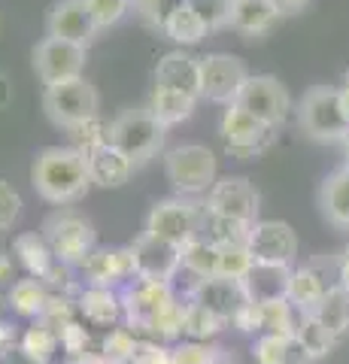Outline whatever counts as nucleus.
<instances>
[{
    "label": "nucleus",
    "instance_id": "36",
    "mask_svg": "<svg viewBox=\"0 0 349 364\" xmlns=\"http://www.w3.org/2000/svg\"><path fill=\"white\" fill-rule=\"evenodd\" d=\"M249 228L252 225L237 222V219H222V215H210L204 210V231H200V237H207V240L216 243V246L246 243L249 240Z\"/></svg>",
    "mask_w": 349,
    "mask_h": 364
},
{
    "label": "nucleus",
    "instance_id": "18",
    "mask_svg": "<svg viewBox=\"0 0 349 364\" xmlns=\"http://www.w3.org/2000/svg\"><path fill=\"white\" fill-rule=\"evenodd\" d=\"M46 37L67 40L76 46H92L97 37V25L88 13L85 0H55L49 16H46Z\"/></svg>",
    "mask_w": 349,
    "mask_h": 364
},
{
    "label": "nucleus",
    "instance_id": "41",
    "mask_svg": "<svg viewBox=\"0 0 349 364\" xmlns=\"http://www.w3.org/2000/svg\"><path fill=\"white\" fill-rule=\"evenodd\" d=\"M76 313H80V310H76V301H70V294L52 291L46 310H43V316L37 318V322H43L46 328H52V331H58V328H64L67 322H73Z\"/></svg>",
    "mask_w": 349,
    "mask_h": 364
},
{
    "label": "nucleus",
    "instance_id": "9",
    "mask_svg": "<svg viewBox=\"0 0 349 364\" xmlns=\"http://www.w3.org/2000/svg\"><path fill=\"white\" fill-rule=\"evenodd\" d=\"M249 76H252L249 67L237 55L210 52L200 58V97L213 100V104H222V107H231V104H237V95Z\"/></svg>",
    "mask_w": 349,
    "mask_h": 364
},
{
    "label": "nucleus",
    "instance_id": "24",
    "mask_svg": "<svg viewBox=\"0 0 349 364\" xmlns=\"http://www.w3.org/2000/svg\"><path fill=\"white\" fill-rule=\"evenodd\" d=\"M76 310L88 325L97 328H116L122 318V294L116 289H100V286H85L76 298Z\"/></svg>",
    "mask_w": 349,
    "mask_h": 364
},
{
    "label": "nucleus",
    "instance_id": "5",
    "mask_svg": "<svg viewBox=\"0 0 349 364\" xmlns=\"http://www.w3.org/2000/svg\"><path fill=\"white\" fill-rule=\"evenodd\" d=\"M298 124L301 131L316 143H343L349 136V122L340 112L334 85H313L304 91L298 104Z\"/></svg>",
    "mask_w": 349,
    "mask_h": 364
},
{
    "label": "nucleus",
    "instance_id": "21",
    "mask_svg": "<svg viewBox=\"0 0 349 364\" xmlns=\"http://www.w3.org/2000/svg\"><path fill=\"white\" fill-rule=\"evenodd\" d=\"M85 164H88L92 186H100V188L125 186V182L131 179V173H134V164L109 143H100V146H95L92 152H85Z\"/></svg>",
    "mask_w": 349,
    "mask_h": 364
},
{
    "label": "nucleus",
    "instance_id": "45",
    "mask_svg": "<svg viewBox=\"0 0 349 364\" xmlns=\"http://www.w3.org/2000/svg\"><path fill=\"white\" fill-rule=\"evenodd\" d=\"M18 215H21V198H18V191L9 186L6 179H0V234L9 231V228L18 222Z\"/></svg>",
    "mask_w": 349,
    "mask_h": 364
},
{
    "label": "nucleus",
    "instance_id": "58",
    "mask_svg": "<svg viewBox=\"0 0 349 364\" xmlns=\"http://www.w3.org/2000/svg\"><path fill=\"white\" fill-rule=\"evenodd\" d=\"M343 289H349V286H343Z\"/></svg>",
    "mask_w": 349,
    "mask_h": 364
},
{
    "label": "nucleus",
    "instance_id": "20",
    "mask_svg": "<svg viewBox=\"0 0 349 364\" xmlns=\"http://www.w3.org/2000/svg\"><path fill=\"white\" fill-rule=\"evenodd\" d=\"M331 286H337V282H328L319 264H301V267H291L286 298L298 313H316Z\"/></svg>",
    "mask_w": 349,
    "mask_h": 364
},
{
    "label": "nucleus",
    "instance_id": "35",
    "mask_svg": "<svg viewBox=\"0 0 349 364\" xmlns=\"http://www.w3.org/2000/svg\"><path fill=\"white\" fill-rule=\"evenodd\" d=\"M262 322H264V331H262V334L295 337V334H298L301 313L289 304V298H276V301L262 304Z\"/></svg>",
    "mask_w": 349,
    "mask_h": 364
},
{
    "label": "nucleus",
    "instance_id": "8",
    "mask_svg": "<svg viewBox=\"0 0 349 364\" xmlns=\"http://www.w3.org/2000/svg\"><path fill=\"white\" fill-rule=\"evenodd\" d=\"M122 294V316H125L128 328L137 337L149 334L152 322L159 318L167 306L176 304L179 298L173 294V282H159V279H131Z\"/></svg>",
    "mask_w": 349,
    "mask_h": 364
},
{
    "label": "nucleus",
    "instance_id": "50",
    "mask_svg": "<svg viewBox=\"0 0 349 364\" xmlns=\"http://www.w3.org/2000/svg\"><path fill=\"white\" fill-rule=\"evenodd\" d=\"M9 104H13V82L6 73H0V109H6Z\"/></svg>",
    "mask_w": 349,
    "mask_h": 364
},
{
    "label": "nucleus",
    "instance_id": "48",
    "mask_svg": "<svg viewBox=\"0 0 349 364\" xmlns=\"http://www.w3.org/2000/svg\"><path fill=\"white\" fill-rule=\"evenodd\" d=\"M67 364H112L104 352H82V355H76V358H67Z\"/></svg>",
    "mask_w": 349,
    "mask_h": 364
},
{
    "label": "nucleus",
    "instance_id": "34",
    "mask_svg": "<svg viewBox=\"0 0 349 364\" xmlns=\"http://www.w3.org/2000/svg\"><path fill=\"white\" fill-rule=\"evenodd\" d=\"M316 316H319V322L325 328H331L337 337H343L349 331V289H343L340 282L331 286L328 294L322 298Z\"/></svg>",
    "mask_w": 349,
    "mask_h": 364
},
{
    "label": "nucleus",
    "instance_id": "1",
    "mask_svg": "<svg viewBox=\"0 0 349 364\" xmlns=\"http://www.w3.org/2000/svg\"><path fill=\"white\" fill-rule=\"evenodd\" d=\"M33 191L52 207H73L92 188L85 155L76 146H46L31 164Z\"/></svg>",
    "mask_w": 349,
    "mask_h": 364
},
{
    "label": "nucleus",
    "instance_id": "30",
    "mask_svg": "<svg viewBox=\"0 0 349 364\" xmlns=\"http://www.w3.org/2000/svg\"><path fill=\"white\" fill-rule=\"evenodd\" d=\"M49 286L33 277H25V279H16L13 289H9L6 301H9V310L21 318H40L43 310L49 304Z\"/></svg>",
    "mask_w": 349,
    "mask_h": 364
},
{
    "label": "nucleus",
    "instance_id": "53",
    "mask_svg": "<svg viewBox=\"0 0 349 364\" xmlns=\"http://www.w3.org/2000/svg\"><path fill=\"white\" fill-rule=\"evenodd\" d=\"M343 164L349 167V136H346V140H343Z\"/></svg>",
    "mask_w": 349,
    "mask_h": 364
},
{
    "label": "nucleus",
    "instance_id": "19",
    "mask_svg": "<svg viewBox=\"0 0 349 364\" xmlns=\"http://www.w3.org/2000/svg\"><path fill=\"white\" fill-rule=\"evenodd\" d=\"M188 301H195L198 306H204L213 316H219L222 322H231L234 313L249 301L243 282L237 279H225V277H210V279H200L195 289L188 291Z\"/></svg>",
    "mask_w": 349,
    "mask_h": 364
},
{
    "label": "nucleus",
    "instance_id": "55",
    "mask_svg": "<svg viewBox=\"0 0 349 364\" xmlns=\"http://www.w3.org/2000/svg\"><path fill=\"white\" fill-rule=\"evenodd\" d=\"M131 4H140V6H149L152 0H131Z\"/></svg>",
    "mask_w": 349,
    "mask_h": 364
},
{
    "label": "nucleus",
    "instance_id": "54",
    "mask_svg": "<svg viewBox=\"0 0 349 364\" xmlns=\"http://www.w3.org/2000/svg\"><path fill=\"white\" fill-rule=\"evenodd\" d=\"M6 306H9V301L4 298V294H0V318H4V310H6Z\"/></svg>",
    "mask_w": 349,
    "mask_h": 364
},
{
    "label": "nucleus",
    "instance_id": "4",
    "mask_svg": "<svg viewBox=\"0 0 349 364\" xmlns=\"http://www.w3.org/2000/svg\"><path fill=\"white\" fill-rule=\"evenodd\" d=\"M43 109H46V116L55 128H64L73 134L82 124L97 119L100 97H97V88L85 76H80V79H67V82L46 85V91H43Z\"/></svg>",
    "mask_w": 349,
    "mask_h": 364
},
{
    "label": "nucleus",
    "instance_id": "32",
    "mask_svg": "<svg viewBox=\"0 0 349 364\" xmlns=\"http://www.w3.org/2000/svg\"><path fill=\"white\" fill-rule=\"evenodd\" d=\"M295 337L301 340V346L307 349V355L313 361L328 358L331 352H334V346H337V340H340V337L331 331V328H325L319 322L316 313H301V322H298V334Z\"/></svg>",
    "mask_w": 349,
    "mask_h": 364
},
{
    "label": "nucleus",
    "instance_id": "17",
    "mask_svg": "<svg viewBox=\"0 0 349 364\" xmlns=\"http://www.w3.org/2000/svg\"><path fill=\"white\" fill-rule=\"evenodd\" d=\"M80 270L85 277V286H100V289L128 286L131 279H137L131 246H97L80 264Z\"/></svg>",
    "mask_w": 349,
    "mask_h": 364
},
{
    "label": "nucleus",
    "instance_id": "56",
    "mask_svg": "<svg viewBox=\"0 0 349 364\" xmlns=\"http://www.w3.org/2000/svg\"><path fill=\"white\" fill-rule=\"evenodd\" d=\"M343 85H346V88H349V70H346V76H343Z\"/></svg>",
    "mask_w": 349,
    "mask_h": 364
},
{
    "label": "nucleus",
    "instance_id": "47",
    "mask_svg": "<svg viewBox=\"0 0 349 364\" xmlns=\"http://www.w3.org/2000/svg\"><path fill=\"white\" fill-rule=\"evenodd\" d=\"M18 331H16V325H9L6 318H0V355H9V352H16L18 349Z\"/></svg>",
    "mask_w": 349,
    "mask_h": 364
},
{
    "label": "nucleus",
    "instance_id": "29",
    "mask_svg": "<svg viewBox=\"0 0 349 364\" xmlns=\"http://www.w3.org/2000/svg\"><path fill=\"white\" fill-rule=\"evenodd\" d=\"M161 31L179 46H198L207 37V25L200 21L191 4H171L161 16Z\"/></svg>",
    "mask_w": 349,
    "mask_h": 364
},
{
    "label": "nucleus",
    "instance_id": "11",
    "mask_svg": "<svg viewBox=\"0 0 349 364\" xmlns=\"http://www.w3.org/2000/svg\"><path fill=\"white\" fill-rule=\"evenodd\" d=\"M13 252L18 258V264L28 270V277L46 282L49 291H58V294H70L76 286L70 279V273H67V267L61 264L58 258H55V252L49 249L46 237H43L40 231H25L18 234L13 240Z\"/></svg>",
    "mask_w": 349,
    "mask_h": 364
},
{
    "label": "nucleus",
    "instance_id": "37",
    "mask_svg": "<svg viewBox=\"0 0 349 364\" xmlns=\"http://www.w3.org/2000/svg\"><path fill=\"white\" fill-rule=\"evenodd\" d=\"M225 325H228V322H222L219 316H213L210 310L198 306L195 301H188V306H186V337H188V340H200V343H210V340L216 337Z\"/></svg>",
    "mask_w": 349,
    "mask_h": 364
},
{
    "label": "nucleus",
    "instance_id": "16",
    "mask_svg": "<svg viewBox=\"0 0 349 364\" xmlns=\"http://www.w3.org/2000/svg\"><path fill=\"white\" fill-rule=\"evenodd\" d=\"M134 252V267H137L140 279H159V282H173L176 273L183 270V246L152 234H140L131 243Z\"/></svg>",
    "mask_w": 349,
    "mask_h": 364
},
{
    "label": "nucleus",
    "instance_id": "26",
    "mask_svg": "<svg viewBox=\"0 0 349 364\" xmlns=\"http://www.w3.org/2000/svg\"><path fill=\"white\" fill-rule=\"evenodd\" d=\"M289 267H274V264H252V270L246 273L243 289L249 294V301L255 304H267L276 298H286L289 291Z\"/></svg>",
    "mask_w": 349,
    "mask_h": 364
},
{
    "label": "nucleus",
    "instance_id": "27",
    "mask_svg": "<svg viewBox=\"0 0 349 364\" xmlns=\"http://www.w3.org/2000/svg\"><path fill=\"white\" fill-rule=\"evenodd\" d=\"M252 355L258 364H316L298 337H279V334H258Z\"/></svg>",
    "mask_w": 349,
    "mask_h": 364
},
{
    "label": "nucleus",
    "instance_id": "33",
    "mask_svg": "<svg viewBox=\"0 0 349 364\" xmlns=\"http://www.w3.org/2000/svg\"><path fill=\"white\" fill-rule=\"evenodd\" d=\"M183 270L191 279H210L219 273V246L207 237H195L183 246Z\"/></svg>",
    "mask_w": 349,
    "mask_h": 364
},
{
    "label": "nucleus",
    "instance_id": "31",
    "mask_svg": "<svg viewBox=\"0 0 349 364\" xmlns=\"http://www.w3.org/2000/svg\"><path fill=\"white\" fill-rule=\"evenodd\" d=\"M58 334L46 328L43 322H33L31 328H25L18 337V355L28 364H52L55 352H58Z\"/></svg>",
    "mask_w": 349,
    "mask_h": 364
},
{
    "label": "nucleus",
    "instance_id": "12",
    "mask_svg": "<svg viewBox=\"0 0 349 364\" xmlns=\"http://www.w3.org/2000/svg\"><path fill=\"white\" fill-rule=\"evenodd\" d=\"M33 58V73L40 76L43 85L67 82V79H80L88 64V49L67 40L43 37L31 52Z\"/></svg>",
    "mask_w": 349,
    "mask_h": 364
},
{
    "label": "nucleus",
    "instance_id": "23",
    "mask_svg": "<svg viewBox=\"0 0 349 364\" xmlns=\"http://www.w3.org/2000/svg\"><path fill=\"white\" fill-rule=\"evenodd\" d=\"M319 210L334 228L349 231V167L340 164L322 179L319 186Z\"/></svg>",
    "mask_w": 349,
    "mask_h": 364
},
{
    "label": "nucleus",
    "instance_id": "22",
    "mask_svg": "<svg viewBox=\"0 0 349 364\" xmlns=\"http://www.w3.org/2000/svg\"><path fill=\"white\" fill-rule=\"evenodd\" d=\"M155 85L200 97V58L188 52H167L155 67Z\"/></svg>",
    "mask_w": 349,
    "mask_h": 364
},
{
    "label": "nucleus",
    "instance_id": "52",
    "mask_svg": "<svg viewBox=\"0 0 349 364\" xmlns=\"http://www.w3.org/2000/svg\"><path fill=\"white\" fill-rule=\"evenodd\" d=\"M337 100H340V112H343V119L349 122V88H346V85L337 88Z\"/></svg>",
    "mask_w": 349,
    "mask_h": 364
},
{
    "label": "nucleus",
    "instance_id": "49",
    "mask_svg": "<svg viewBox=\"0 0 349 364\" xmlns=\"http://www.w3.org/2000/svg\"><path fill=\"white\" fill-rule=\"evenodd\" d=\"M270 4L279 9V16H286V13H298V9H304L310 0H270Z\"/></svg>",
    "mask_w": 349,
    "mask_h": 364
},
{
    "label": "nucleus",
    "instance_id": "40",
    "mask_svg": "<svg viewBox=\"0 0 349 364\" xmlns=\"http://www.w3.org/2000/svg\"><path fill=\"white\" fill-rule=\"evenodd\" d=\"M228 352L216 343H200V340H186L171 349V361L173 364H219Z\"/></svg>",
    "mask_w": 349,
    "mask_h": 364
},
{
    "label": "nucleus",
    "instance_id": "28",
    "mask_svg": "<svg viewBox=\"0 0 349 364\" xmlns=\"http://www.w3.org/2000/svg\"><path fill=\"white\" fill-rule=\"evenodd\" d=\"M198 100L200 97L186 95V91L155 85L152 97H149V109H152V116L164 124V128H171V124H179V122H186V119L195 116Z\"/></svg>",
    "mask_w": 349,
    "mask_h": 364
},
{
    "label": "nucleus",
    "instance_id": "57",
    "mask_svg": "<svg viewBox=\"0 0 349 364\" xmlns=\"http://www.w3.org/2000/svg\"><path fill=\"white\" fill-rule=\"evenodd\" d=\"M171 4H191V0H171Z\"/></svg>",
    "mask_w": 349,
    "mask_h": 364
},
{
    "label": "nucleus",
    "instance_id": "10",
    "mask_svg": "<svg viewBox=\"0 0 349 364\" xmlns=\"http://www.w3.org/2000/svg\"><path fill=\"white\" fill-rule=\"evenodd\" d=\"M225 152L234 158H255L264 149H270L276 136V128H270L262 119H255L252 112H246L243 107L231 104L222 112V124H219Z\"/></svg>",
    "mask_w": 349,
    "mask_h": 364
},
{
    "label": "nucleus",
    "instance_id": "38",
    "mask_svg": "<svg viewBox=\"0 0 349 364\" xmlns=\"http://www.w3.org/2000/svg\"><path fill=\"white\" fill-rule=\"evenodd\" d=\"M140 346V337L131 331V328H109L100 340V352L112 361V364H131L134 352Z\"/></svg>",
    "mask_w": 349,
    "mask_h": 364
},
{
    "label": "nucleus",
    "instance_id": "6",
    "mask_svg": "<svg viewBox=\"0 0 349 364\" xmlns=\"http://www.w3.org/2000/svg\"><path fill=\"white\" fill-rule=\"evenodd\" d=\"M164 173H167V182L176 188V195L191 198V195H200V191L213 188L219 164H216L213 149H207V146L183 143V146H173L164 155Z\"/></svg>",
    "mask_w": 349,
    "mask_h": 364
},
{
    "label": "nucleus",
    "instance_id": "15",
    "mask_svg": "<svg viewBox=\"0 0 349 364\" xmlns=\"http://www.w3.org/2000/svg\"><path fill=\"white\" fill-rule=\"evenodd\" d=\"M258 188L246 176H222L213 182V188L207 191L204 210L210 215H222V219H237L246 225L258 222Z\"/></svg>",
    "mask_w": 349,
    "mask_h": 364
},
{
    "label": "nucleus",
    "instance_id": "7",
    "mask_svg": "<svg viewBox=\"0 0 349 364\" xmlns=\"http://www.w3.org/2000/svg\"><path fill=\"white\" fill-rule=\"evenodd\" d=\"M143 231L152 237H161V240H171L176 246H186L204 231V203L183 195L164 198L149 210Z\"/></svg>",
    "mask_w": 349,
    "mask_h": 364
},
{
    "label": "nucleus",
    "instance_id": "42",
    "mask_svg": "<svg viewBox=\"0 0 349 364\" xmlns=\"http://www.w3.org/2000/svg\"><path fill=\"white\" fill-rule=\"evenodd\" d=\"M88 13H92L97 31H107L112 25H119L122 18L128 16L131 9V0H85Z\"/></svg>",
    "mask_w": 349,
    "mask_h": 364
},
{
    "label": "nucleus",
    "instance_id": "39",
    "mask_svg": "<svg viewBox=\"0 0 349 364\" xmlns=\"http://www.w3.org/2000/svg\"><path fill=\"white\" fill-rule=\"evenodd\" d=\"M252 264H255V261H252L249 246H246V243L219 246V273H216V277L243 282V279H246V273L252 270Z\"/></svg>",
    "mask_w": 349,
    "mask_h": 364
},
{
    "label": "nucleus",
    "instance_id": "25",
    "mask_svg": "<svg viewBox=\"0 0 349 364\" xmlns=\"http://www.w3.org/2000/svg\"><path fill=\"white\" fill-rule=\"evenodd\" d=\"M276 18L279 9L270 0H234L228 28L246 33V37H262L276 25Z\"/></svg>",
    "mask_w": 349,
    "mask_h": 364
},
{
    "label": "nucleus",
    "instance_id": "43",
    "mask_svg": "<svg viewBox=\"0 0 349 364\" xmlns=\"http://www.w3.org/2000/svg\"><path fill=\"white\" fill-rule=\"evenodd\" d=\"M195 13L207 25V31H222L231 25V6L234 0H191Z\"/></svg>",
    "mask_w": 349,
    "mask_h": 364
},
{
    "label": "nucleus",
    "instance_id": "51",
    "mask_svg": "<svg viewBox=\"0 0 349 364\" xmlns=\"http://www.w3.org/2000/svg\"><path fill=\"white\" fill-rule=\"evenodd\" d=\"M4 282H13V258H9V252L0 249V286H4Z\"/></svg>",
    "mask_w": 349,
    "mask_h": 364
},
{
    "label": "nucleus",
    "instance_id": "14",
    "mask_svg": "<svg viewBox=\"0 0 349 364\" xmlns=\"http://www.w3.org/2000/svg\"><path fill=\"white\" fill-rule=\"evenodd\" d=\"M237 107H243L246 112H252L255 119H262L264 124H270V128H279V124L289 119L291 95L276 76L255 73V76L246 79V85L240 88Z\"/></svg>",
    "mask_w": 349,
    "mask_h": 364
},
{
    "label": "nucleus",
    "instance_id": "44",
    "mask_svg": "<svg viewBox=\"0 0 349 364\" xmlns=\"http://www.w3.org/2000/svg\"><path fill=\"white\" fill-rule=\"evenodd\" d=\"M55 334H58V343H61V349L67 352V358L82 355V352H88V346H92V334H88V328L80 322V318L67 322V325L58 328Z\"/></svg>",
    "mask_w": 349,
    "mask_h": 364
},
{
    "label": "nucleus",
    "instance_id": "2",
    "mask_svg": "<svg viewBox=\"0 0 349 364\" xmlns=\"http://www.w3.org/2000/svg\"><path fill=\"white\" fill-rule=\"evenodd\" d=\"M164 134L167 128L152 116L149 107H134L122 109L116 119L107 124V143L128 158L134 167L146 164L164 149Z\"/></svg>",
    "mask_w": 349,
    "mask_h": 364
},
{
    "label": "nucleus",
    "instance_id": "13",
    "mask_svg": "<svg viewBox=\"0 0 349 364\" xmlns=\"http://www.w3.org/2000/svg\"><path fill=\"white\" fill-rule=\"evenodd\" d=\"M249 255L255 264H274V267H295L298 261V234L289 222L279 219H258L249 228Z\"/></svg>",
    "mask_w": 349,
    "mask_h": 364
},
{
    "label": "nucleus",
    "instance_id": "46",
    "mask_svg": "<svg viewBox=\"0 0 349 364\" xmlns=\"http://www.w3.org/2000/svg\"><path fill=\"white\" fill-rule=\"evenodd\" d=\"M231 325L237 328V331H243V334H262V331H264V322H262V304L246 301L240 310L234 313Z\"/></svg>",
    "mask_w": 349,
    "mask_h": 364
},
{
    "label": "nucleus",
    "instance_id": "3",
    "mask_svg": "<svg viewBox=\"0 0 349 364\" xmlns=\"http://www.w3.org/2000/svg\"><path fill=\"white\" fill-rule=\"evenodd\" d=\"M40 234L46 237L49 249L64 267H80L97 249V231L92 219L73 207H58L55 213H49Z\"/></svg>",
    "mask_w": 349,
    "mask_h": 364
}]
</instances>
